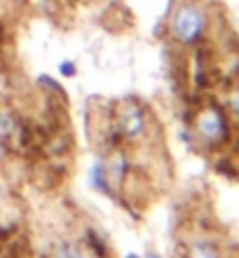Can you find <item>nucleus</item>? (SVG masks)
<instances>
[{"instance_id":"1","label":"nucleus","mask_w":239,"mask_h":258,"mask_svg":"<svg viewBox=\"0 0 239 258\" xmlns=\"http://www.w3.org/2000/svg\"><path fill=\"white\" fill-rule=\"evenodd\" d=\"M209 10L197 0H178L167 14V35L183 49L199 47L209 33Z\"/></svg>"},{"instance_id":"2","label":"nucleus","mask_w":239,"mask_h":258,"mask_svg":"<svg viewBox=\"0 0 239 258\" xmlns=\"http://www.w3.org/2000/svg\"><path fill=\"white\" fill-rule=\"evenodd\" d=\"M113 122L122 132L127 148H138L141 143L152 139V113L148 110L141 99H122V101H110Z\"/></svg>"},{"instance_id":"3","label":"nucleus","mask_w":239,"mask_h":258,"mask_svg":"<svg viewBox=\"0 0 239 258\" xmlns=\"http://www.w3.org/2000/svg\"><path fill=\"white\" fill-rule=\"evenodd\" d=\"M190 124L195 127V136L204 148L216 150L230 141V117L218 101L197 103L195 113L190 115Z\"/></svg>"},{"instance_id":"4","label":"nucleus","mask_w":239,"mask_h":258,"mask_svg":"<svg viewBox=\"0 0 239 258\" xmlns=\"http://www.w3.org/2000/svg\"><path fill=\"white\" fill-rule=\"evenodd\" d=\"M103 164H106V174L113 185V190L120 195L124 181L129 178V171L134 169V157H131V148H117L103 155Z\"/></svg>"},{"instance_id":"5","label":"nucleus","mask_w":239,"mask_h":258,"mask_svg":"<svg viewBox=\"0 0 239 258\" xmlns=\"http://www.w3.org/2000/svg\"><path fill=\"white\" fill-rule=\"evenodd\" d=\"M80 244L92 258H113V246L108 237L101 230H96L94 225H85L80 232Z\"/></svg>"},{"instance_id":"6","label":"nucleus","mask_w":239,"mask_h":258,"mask_svg":"<svg viewBox=\"0 0 239 258\" xmlns=\"http://www.w3.org/2000/svg\"><path fill=\"white\" fill-rule=\"evenodd\" d=\"M178 258H223L220 246L209 237H197L178 246Z\"/></svg>"},{"instance_id":"7","label":"nucleus","mask_w":239,"mask_h":258,"mask_svg":"<svg viewBox=\"0 0 239 258\" xmlns=\"http://www.w3.org/2000/svg\"><path fill=\"white\" fill-rule=\"evenodd\" d=\"M89 185L94 188V192L108 197V200H115V202L120 200V195L113 190V185H110V181H108L106 164H103V155H99V153H96L94 162H92V169H89Z\"/></svg>"},{"instance_id":"8","label":"nucleus","mask_w":239,"mask_h":258,"mask_svg":"<svg viewBox=\"0 0 239 258\" xmlns=\"http://www.w3.org/2000/svg\"><path fill=\"white\" fill-rule=\"evenodd\" d=\"M47 253H49V258H87V251L82 249L80 239H73V237L56 239L54 246Z\"/></svg>"},{"instance_id":"9","label":"nucleus","mask_w":239,"mask_h":258,"mask_svg":"<svg viewBox=\"0 0 239 258\" xmlns=\"http://www.w3.org/2000/svg\"><path fill=\"white\" fill-rule=\"evenodd\" d=\"M35 85H38V89H42L45 94H54V96H59L61 101H68L66 89H63L61 82L56 80V78H52V75H47V73L38 75V78H35Z\"/></svg>"},{"instance_id":"10","label":"nucleus","mask_w":239,"mask_h":258,"mask_svg":"<svg viewBox=\"0 0 239 258\" xmlns=\"http://www.w3.org/2000/svg\"><path fill=\"white\" fill-rule=\"evenodd\" d=\"M59 75L61 78H66V80H70V78H75L77 75V63L73 61V59H63V61H59Z\"/></svg>"},{"instance_id":"11","label":"nucleus","mask_w":239,"mask_h":258,"mask_svg":"<svg viewBox=\"0 0 239 258\" xmlns=\"http://www.w3.org/2000/svg\"><path fill=\"white\" fill-rule=\"evenodd\" d=\"M227 108L239 117V85H234V87L230 89V94H227Z\"/></svg>"},{"instance_id":"12","label":"nucleus","mask_w":239,"mask_h":258,"mask_svg":"<svg viewBox=\"0 0 239 258\" xmlns=\"http://www.w3.org/2000/svg\"><path fill=\"white\" fill-rule=\"evenodd\" d=\"M12 202V192H10V188H7L3 181H0V214L5 211V207Z\"/></svg>"},{"instance_id":"13","label":"nucleus","mask_w":239,"mask_h":258,"mask_svg":"<svg viewBox=\"0 0 239 258\" xmlns=\"http://www.w3.org/2000/svg\"><path fill=\"white\" fill-rule=\"evenodd\" d=\"M10 157H12V155H10L7 146H5V143H0V167H3V164H5L7 160H10Z\"/></svg>"},{"instance_id":"14","label":"nucleus","mask_w":239,"mask_h":258,"mask_svg":"<svg viewBox=\"0 0 239 258\" xmlns=\"http://www.w3.org/2000/svg\"><path fill=\"white\" fill-rule=\"evenodd\" d=\"M143 258H162V256H160V253H155V251H148Z\"/></svg>"},{"instance_id":"15","label":"nucleus","mask_w":239,"mask_h":258,"mask_svg":"<svg viewBox=\"0 0 239 258\" xmlns=\"http://www.w3.org/2000/svg\"><path fill=\"white\" fill-rule=\"evenodd\" d=\"M124 258H141V256H138V253H127Z\"/></svg>"}]
</instances>
